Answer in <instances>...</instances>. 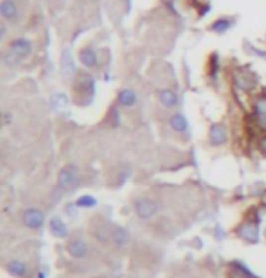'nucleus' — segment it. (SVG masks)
<instances>
[{"mask_svg":"<svg viewBox=\"0 0 266 278\" xmlns=\"http://www.w3.org/2000/svg\"><path fill=\"white\" fill-rule=\"evenodd\" d=\"M110 242L113 246L119 247V249H124L126 246H130V233L126 227L123 226H113L112 227V236H110Z\"/></svg>","mask_w":266,"mask_h":278,"instance_id":"nucleus-9","label":"nucleus"},{"mask_svg":"<svg viewBox=\"0 0 266 278\" xmlns=\"http://www.w3.org/2000/svg\"><path fill=\"white\" fill-rule=\"evenodd\" d=\"M5 271L11 275V277L15 278H31L29 275V268H27V264L24 260H18V258H13L9 262H5Z\"/></svg>","mask_w":266,"mask_h":278,"instance_id":"nucleus-6","label":"nucleus"},{"mask_svg":"<svg viewBox=\"0 0 266 278\" xmlns=\"http://www.w3.org/2000/svg\"><path fill=\"white\" fill-rule=\"evenodd\" d=\"M234 82L241 90H250V88L256 86V77H254V75H248V71H237V73L234 75Z\"/></svg>","mask_w":266,"mask_h":278,"instance_id":"nucleus-15","label":"nucleus"},{"mask_svg":"<svg viewBox=\"0 0 266 278\" xmlns=\"http://www.w3.org/2000/svg\"><path fill=\"white\" fill-rule=\"evenodd\" d=\"M170 127L175 133H186L188 131V120L182 113H175L170 116Z\"/></svg>","mask_w":266,"mask_h":278,"instance_id":"nucleus-17","label":"nucleus"},{"mask_svg":"<svg viewBox=\"0 0 266 278\" xmlns=\"http://www.w3.org/2000/svg\"><path fill=\"white\" fill-rule=\"evenodd\" d=\"M226 140H228V131H226L224 124H213L210 127V133H208V142L212 146H223V144H226Z\"/></svg>","mask_w":266,"mask_h":278,"instance_id":"nucleus-7","label":"nucleus"},{"mask_svg":"<svg viewBox=\"0 0 266 278\" xmlns=\"http://www.w3.org/2000/svg\"><path fill=\"white\" fill-rule=\"evenodd\" d=\"M137 102H138V96H137V91L135 90L124 88V90L119 91V94H117L119 107H123V109H130V107H135Z\"/></svg>","mask_w":266,"mask_h":278,"instance_id":"nucleus-8","label":"nucleus"},{"mask_svg":"<svg viewBox=\"0 0 266 278\" xmlns=\"http://www.w3.org/2000/svg\"><path fill=\"white\" fill-rule=\"evenodd\" d=\"M66 251H68V255L71 258L84 260V258L90 255V246H88V242H86L80 235H75L73 238H69V240H68Z\"/></svg>","mask_w":266,"mask_h":278,"instance_id":"nucleus-4","label":"nucleus"},{"mask_svg":"<svg viewBox=\"0 0 266 278\" xmlns=\"http://www.w3.org/2000/svg\"><path fill=\"white\" fill-rule=\"evenodd\" d=\"M157 100H159V104L166 109H173L179 105V96L173 90L170 88H164V90H159L157 91Z\"/></svg>","mask_w":266,"mask_h":278,"instance_id":"nucleus-11","label":"nucleus"},{"mask_svg":"<svg viewBox=\"0 0 266 278\" xmlns=\"http://www.w3.org/2000/svg\"><path fill=\"white\" fill-rule=\"evenodd\" d=\"M256 116L259 126L266 127V96H261V98L256 102Z\"/></svg>","mask_w":266,"mask_h":278,"instance_id":"nucleus-19","label":"nucleus"},{"mask_svg":"<svg viewBox=\"0 0 266 278\" xmlns=\"http://www.w3.org/2000/svg\"><path fill=\"white\" fill-rule=\"evenodd\" d=\"M0 16L4 18V22L18 20V5L15 0H2L0 2Z\"/></svg>","mask_w":266,"mask_h":278,"instance_id":"nucleus-12","label":"nucleus"},{"mask_svg":"<svg viewBox=\"0 0 266 278\" xmlns=\"http://www.w3.org/2000/svg\"><path fill=\"white\" fill-rule=\"evenodd\" d=\"M263 236H265V238H266V229H265V231H263Z\"/></svg>","mask_w":266,"mask_h":278,"instance_id":"nucleus-24","label":"nucleus"},{"mask_svg":"<svg viewBox=\"0 0 266 278\" xmlns=\"http://www.w3.org/2000/svg\"><path fill=\"white\" fill-rule=\"evenodd\" d=\"M49 233L55 236V238H68L69 236V229L66 226V222L60 218V216H53L49 220Z\"/></svg>","mask_w":266,"mask_h":278,"instance_id":"nucleus-14","label":"nucleus"},{"mask_svg":"<svg viewBox=\"0 0 266 278\" xmlns=\"http://www.w3.org/2000/svg\"><path fill=\"white\" fill-rule=\"evenodd\" d=\"M9 51L24 60V58H27L33 53V42L27 40V38H15L9 44Z\"/></svg>","mask_w":266,"mask_h":278,"instance_id":"nucleus-5","label":"nucleus"},{"mask_svg":"<svg viewBox=\"0 0 266 278\" xmlns=\"http://www.w3.org/2000/svg\"><path fill=\"white\" fill-rule=\"evenodd\" d=\"M4 60H5V64H7V66H16V64L20 62L22 58H18L16 55H13L11 51H7V53H4Z\"/></svg>","mask_w":266,"mask_h":278,"instance_id":"nucleus-22","label":"nucleus"},{"mask_svg":"<svg viewBox=\"0 0 266 278\" xmlns=\"http://www.w3.org/2000/svg\"><path fill=\"white\" fill-rule=\"evenodd\" d=\"M60 73L64 75L66 79H69V77L75 73L73 53L69 51V47H64V49H62V55H60Z\"/></svg>","mask_w":266,"mask_h":278,"instance_id":"nucleus-13","label":"nucleus"},{"mask_svg":"<svg viewBox=\"0 0 266 278\" xmlns=\"http://www.w3.org/2000/svg\"><path fill=\"white\" fill-rule=\"evenodd\" d=\"M79 62L88 69H93L97 68V64H99V57H97V51L93 46H84L82 49L79 51Z\"/></svg>","mask_w":266,"mask_h":278,"instance_id":"nucleus-10","label":"nucleus"},{"mask_svg":"<svg viewBox=\"0 0 266 278\" xmlns=\"http://www.w3.org/2000/svg\"><path fill=\"white\" fill-rule=\"evenodd\" d=\"M232 24L234 22L230 20L228 16H224V18H219V20H215L212 24V31L213 33H219V35H223V33H226L232 27Z\"/></svg>","mask_w":266,"mask_h":278,"instance_id":"nucleus-20","label":"nucleus"},{"mask_svg":"<svg viewBox=\"0 0 266 278\" xmlns=\"http://www.w3.org/2000/svg\"><path fill=\"white\" fill-rule=\"evenodd\" d=\"M80 184V171L75 164H66L57 175V185L62 191H73Z\"/></svg>","mask_w":266,"mask_h":278,"instance_id":"nucleus-1","label":"nucleus"},{"mask_svg":"<svg viewBox=\"0 0 266 278\" xmlns=\"http://www.w3.org/2000/svg\"><path fill=\"white\" fill-rule=\"evenodd\" d=\"M20 220L27 229L38 231V229H42L44 224H46V215H44V211H40L38 207H26V209L22 211Z\"/></svg>","mask_w":266,"mask_h":278,"instance_id":"nucleus-3","label":"nucleus"},{"mask_svg":"<svg viewBox=\"0 0 266 278\" xmlns=\"http://www.w3.org/2000/svg\"><path fill=\"white\" fill-rule=\"evenodd\" d=\"M133 211L138 220H151L159 213V204H157V200L149 198V196H140V198L133 200Z\"/></svg>","mask_w":266,"mask_h":278,"instance_id":"nucleus-2","label":"nucleus"},{"mask_svg":"<svg viewBox=\"0 0 266 278\" xmlns=\"http://www.w3.org/2000/svg\"><path fill=\"white\" fill-rule=\"evenodd\" d=\"M5 35V22H2V26H0V37H4Z\"/></svg>","mask_w":266,"mask_h":278,"instance_id":"nucleus-23","label":"nucleus"},{"mask_svg":"<svg viewBox=\"0 0 266 278\" xmlns=\"http://www.w3.org/2000/svg\"><path fill=\"white\" fill-rule=\"evenodd\" d=\"M75 205L79 207V209H91V207H95L97 205V198L95 196H91V194H84V196H79Z\"/></svg>","mask_w":266,"mask_h":278,"instance_id":"nucleus-21","label":"nucleus"},{"mask_svg":"<svg viewBox=\"0 0 266 278\" xmlns=\"http://www.w3.org/2000/svg\"><path fill=\"white\" fill-rule=\"evenodd\" d=\"M49 105L53 111H62L68 105V96L64 93H53L49 98Z\"/></svg>","mask_w":266,"mask_h":278,"instance_id":"nucleus-18","label":"nucleus"},{"mask_svg":"<svg viewBox=\"0 0 266 278\" xmlns=\"http://www.w3.org/2000/svg\"><path fill=\"white\" fill-rule=\"evenodd\" d=\"M237 235L243 238V240L250 242V244H256L259 240V231H257V227L254 224H245L243 227L237 229Z\"/></svg>","mask_w":266,"mask_h":278,"instance_id":"nucleus-16","label":"nucleus"}]
</instances>
